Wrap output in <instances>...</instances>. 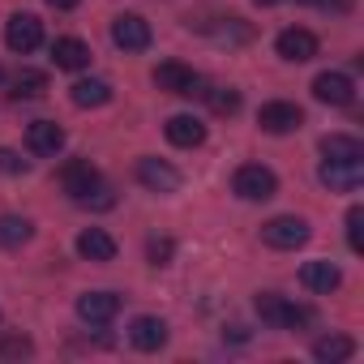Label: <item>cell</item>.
Here are the masks:
<instances>
[{
	"mask_svg": "<svg viewBox=\"0 0 364 364\" xmlns=\"http://www.w3.org/2000/svg\"><path fill=\"white\" fill-rule=\"evenodd\" d=\"M60 185H65V193H69L77 206H99V210H107V206L116 202L112 189L103 185L99 167H95L90 159H69V163L60 167Z\"/></svg>",
	"mask_w": 364,
	"mask_h": 364,
	"instance_id": "6da1fadb",
	"label": "cell"
},
{
	"mask_svg": "<svg viewBox=\"0 0 364 364\" xmlns=\"http://www.w3.org/2000/svg\"><path fill=\"white\" fill-rule=\"evenodd\" d=\"M257 317L274 330H304L313 321V309H304V304H296L279 291H262L257 296Z\"/></svg>",
	"mask_w": 364,
	"mask_h": 364,
	"instance_id": "7a4b0ae2",
	"label": "cell"
},
{
	"mask_svg": "<svg viewBox=\"0 0 364 364\" xmlns=\"http://www.w3.org/2000/svg\"><path fill=\"white\" fill-rule=\"evenodd\" d=\"M154 86L167 95H180V99H206V77L193 73L189 65H180V60H163L154 69Z\"/></svg>",
	"mask_w": 364,
	"mask_h": 364,
	"instance_id": "3957f363",
	"label": "cell"
},
{
	"mask_svg": "<svg viewBox=\"0 0 364 364\" xmlns=\"http://www.w3.org/2000/svg\"><path fill=\"white\" fill-rule=\"evenodd\" d=\"M232 189H236V198H245V202H270V198L279 193V176H274L266 163H245V167H236V176H232Z\"/></svg>",
	"mask_w": 364,
	"mask_h": 364,
	"instance_id": "277c9868",
	"label": "cell"
},
{
	"mask_svg": "<svg viewBox=\"0 0 364 364\" xmlns=\"http://www.w3.org/2000/svg\"><path fill=\"white\" fill-rule=\"evenodd\" d=\"M309 223L304 219H296V215H279V219H270V223H262V240L270 245V249H279V253H291V249H300V245H309Z\"/></svg>",
	"mask_w": 364,
	"mask_h": 364,
	"instance_id": "5b68a950",
	"label": "cell"
},
{
	"mask_svg": "<svg viewBox=\"0 0 364 364\" xmlns=\"http://www.w3.org/2000/svg\"><path fill=\"white\" fill-rule=\"evenodd\" d=\"M112 43L120 52H146L150 48V22L141 14H120L112 22Z\"/></svg>",
	"mask_w": 364,
	"mask_h": 364,
	"instance_id": "8992f818",
	"label": "cell"
},
{
	"mask_svg": "<svg viewBox=\"0 0 364 364\" xmlns=\"http://www.w3.org/2000/svg\"><path fill=\"white\" fill-rule=\"evenodd\" d=\"M5 43L18 52V56H31L39 43H43V22L35 14H14L9 26H5Z\"/></svg>",
	"mask_w": 364,
	"mask_h": 364,
	"instance_id": "52a82bcc",
	"label": "cell"
},
{
	"mask_svg": "<svg viewBox=\"0 0 364 364\" xmlns=\"http://www.w3.org/2000/svg\"><path fill=\"white\" fill-rule=\"evenodd\" d=\"M257 124H262V133H274V137H283V133H296V129L304 124V112H300L296 103H283V99H274V103H262V112H257Z\"/></svg>",
	"mask_w": 364,
	"mask_h": 364,
	"instance_id": "ba28073f",
	"label": "cell"
},
{
	"mask_svg": "<svg viewBox=\"0 0 364 364\" xmlns=\"http://www.w3.org/2000/svg\"><path fill=\"white\" fill-rule=\"evenodd\" d=\"M116 313H120V296L116 291H86V296H77V317L86 326H107V321H116Z\"/></svg>",
	"mask_w": 364,
	"mask_h": 364,
	"instance_id": "9c48e42d",
	"label": "cell"
},
{
	"mask_svg": "<svg viewBox=\"0 0 364 364\" xmlns=\"http://www.w3.org/2000/svg\"><path fill=\"white\" fill-rule=\"evenodd\" d=\"M137 180L150 189V193H176L180 189V171L171 167V163H163V159H137Z\"/></svg>",
	"mask_w": 364,
	"mask_h": 364,
	"instance_id": "30bf717a",
	"label": "cell"
},
{
	"mask_svg": "<svg viewBox=\"0 0 364 364\" xmlns=\"http://www.w3.org/2000/svg\"><path fill=\"white\" fill-rule=\"evenodd\" d=\"M317 176H321V185L330 193H355L360 180H364V163H334V159H326L317 167Z\"/></svg>",
	"mask_w": 364,
	"mask_h": 364,
	"instance_id": "8fae6325",
	"label": "cell"
},
{
	"mask_svg": "<svg viewBox=\"0 0 364 364\" xmlns=\"http://www.w3.org/2000/svg\"><path fill=\"white\" fill-rule=\"evenodd\" d=\"M274 48H279V56H283V60L304 65V60H313V56H317V35H313V31H304V26H287V31L274 39Z\"/></svg>",
	"mask_w": 364,
	"mask_h": 364,
	"instance_id": "7c38bea8",
	"label": "cell"
},
{
	"mask_svg": "<svg viewBox=\"0 0 364 364\" xmlns=\"http://www.w3.org/2000/svg\"><path fill=\"white\" fill-rule=\"evenodd\" d=\"M313 99L330 103V107H347L355 99V82L347 73H317L313 77Z\"/></svg>",
	"mask_w": 364,
	"mask_h": 364,
	"instance_id": "4fadbf2b",
	"label": "cell"
},
{
	"mask_svg": "<svg viewBox=\"0 0 364 364\" xmlns=\"http://www.w3.org/2000/svg\"><path fill=\"white\" fill-rule=\"evenodd\" d=\"M26 146H31V154L52 159V154L65 150V129H60L56 120H35V124L26 129Z\"/></svg>",
	"mask_w": 364,
	"mask_h": 364,
	"instance_id": "5bb4252c",
	"label": "cell"
},
{
	"mask_svg": "<svg viewBox=\"0 0 364 364\" xmlns=\"http://www.w3.org/2000/svg\"><path fill=\"white\" fill-rule=\"evenodd\" d=\"M300 283H304L309 291H317V296H330V291L343 283V270H338L334 262L317 257V262H304V266H300Z\"/></svg>",
	"mask_w": 364,
	"mask_h": 364,
	"instance_id": "9a60e30c",
	"label": "cell"
},
{
	"mask_svg": "<svg viewBox=\"0 0 364 364\" xmlns=\"http://www.w3.org/2000/svg\"><path fill=\"white\" fill-rule=\"evenodd\" d=\"M163 133H167V141L180 146V150H193V146L206 141V124H202L198 116H171V120L163 124Z\"/></svg>",
	"mask_w": 364,
	"mask_h": 364,
	"instance_id": "2e32d148",
	"label": "cell"
},
{
	"mask_svg": "<svg viewBox=\"0 0 364 364\" xmlns=\"http://www.w3.org/2000/svg\"><path fill=\"white\" fill-rule=\"evenodd\" d=\"M129 343H133L137 351H159V347L167 343V321H163V317H137V321L129 326Z\"/></svg>",
	"mask_w": 364,
	"mask_h": 364,
	"instance_id": "e0dca14e",
	"label": "cell"
},
{
	"mask_svg": "<svg viewBox=\"0 0 364 364\" xmlns=\"http://www.w3.org/2000/svg\"><path fill=\"white\" fill-rule=\"evenodd\" d=\"M52 60H56V69H86L90 65V48L82 43V39H73V35H65V39H56L52 43Z\"/></svg>",
	"mask_w": 364,
	"mask_h": 364,
	"instance_id": "ac0fdd59",
	"label": "cell"
},
{
	"mask_svg": "<svg viewBox=\"0 0 364 364\" xmlns=\"http://www.w3.org/2000/svg\"><path fill=\"white\" fill-rule=\"evenodd\" d=\"M77 253H82L86 262H112V257H116V240H112L103 228H86V232L77 236Z\"/></svg>",
	"mask_w": 364,
	"mask_h": 364,
	"instance_id": "d6986e66",
	"label": "cell"
},
{
	"mask_svg": "<svg viewBox=\"0 0 364 364\" xmlns=\"http://www.w3.org/2000/svg\"><path fill=\"white\" fill-rule=\"evenodd\" d=\"M321 154L334 159V163H364V146H360L351 133H330V137H321Z\"/></svg>",
	"mask_w": 364,
	"mask_h": 364,
	"instance_id": "ffe728a7",
	"label": "cell"
},
{
	"mask_svg": "<svg viewBox=\"0 0 364 364\" xmlns=\"http://www.w3.org/2000/svg\"><path fill=\"white\" fill-rule=\"evenodd\" d=\"M313 355H317L321 364H343V360L355 355V343H351L347 334H321V338L313 343Z\"/></svg>",
	"mask_w": 364,
	"mask_h": 364,
	"instance_id": "44dd1931",
	"label": "cell"
},
{
	"mask_svg": "<svg viewBox=\"0 0 364 364\" xmlns=\"http://www.w3.org/2000/svg\"><path fill=\"white\" fill-rule=\"evenodd\" d=\"M69 99H73L77 107H103V103H112V86L99 82V77H82V82H73Z\"/></svg>",
	"mask_w": 364,
	"mask_h": 364,
	"instance_id": "7402d4cb",
	"label": "cell"
},
{
	"mask_svg": "<svg viewBox=\"0 0 364 364\" xmlns=\"http://www.w3.org/2000/svg\"><path fill=\"white\" fill-rule=\"evenodd\" d=\"M31 236H35L31 219H18V215H0V249H22Z\"/></svg>",
	"mask_w": 364,
	"mask_h": 364,
	"instance_id": "603a6c76",
	"label": "cell"
},
{
	"mask_svg": "<svg viewBox=\"0 0 364 364\" xmlns=\"http://www.w3.org/2000/svg\"><path fill=\"white\" fill-rule=\"evenodd\" d=\"M14 99H39L43 90H48V73H39V69H22L18 77H14Z\"/></svg>",
	"mask_w": 364,
	"mask_h": 364,
	"instance_id": "cb8c5ba5",
	"label": "cell"
},
{
	"mask_svg": "<svg viewBox=\"0 0 364 364\" xmlns=\"http://www.w3.org/2000/svg\"><path fill=\"white\" fill-rule=\"evenodd\" d=\"M206 99H210L215 116H236L240 112V90H232V86H215V90H206Z\"/></svg>",
	"mask_w": 364,
	"mask_h": 364,
	"instance_id": "d4e9b609",
	"label": "cell"
},
{
	"mask_svg": "<svg viewBox=\"0 0 364 364\" xmlns=\"http://www.w3.org/2000/svg\"><path fill=\"white\" fill-rule=\"evenodd\" d=\"M31 351H35V343L26 334H0V360H22Z\"/></svg>",
	"mask_w": 364,
	"mask_h": 364,
	"instance_id": "484cf974",
	"label": "cell"
},
{
	"mask_svg": "<svg viewBox=\"0 0 364 364\" xmlns=\"http://www.w3.org/2000/svg\"><path fill=\"white\" fill-rule=\"evenodd\" d=\"M347 245H351V253L364 249V210H360V206L347 210Z\"/></svg>",
	"mask_w": 364,
	"mask_h": 364,
	"instance_id": "4316f807",
	"label": "cell"
},
{
	"mask_svg": "<svg viewBox=\"0 0 364 364\" xmlns=\"http://www.w3.org/2000/svg\"><path fill=\"white\" fill-rule=\"evenodd\" d=\"M171 253H176V240H171V236H154V240L146 245L150 266H167V262H171Z\"/></svg>",
	"mask_w": 364,
	"mask_h": 364,
	"instance_id": "83f0119b",
	"label": "cell"
},
{
	"mask_svg": "<svg viewBox=\"0 0 364 364\" xmlns=\"http://www.w3.org/2000/svg\"><path fill=\"white\" fill-rule=\"evenodd\" d=\"M31 163L18 154V150H9V146H0V171H5V176H22Z\"/></svg>",
	"mask_w": 364,
	"mask_h": 364,
	"instance_id": "f1b7e54d",
	"label": "cell"
},
{
	"mask_svg": "<svg viewBox=\"0 0 364 364\" xmlns=\"http://www.w3.org/2000/svg\"><path fill=\"white\" fill-rule=\"evenodd\" d=\"M317 5H321V9H330V14H347L355 0H317Z\"/></svg>",
	"mask_w": 364,
	"mask_h": 364,
	"instance_id": "f546056e",
	"label": "cell"
},
{
	"mask_svg": "<svg viewBox=\"0 0 364 364\" xmlns=\"http://www.w3.org/2000/svg\"><path fill=\"white\" fill-rule=\"evenodd\" d=\"M223 338H236V343H245V338H249V330H245V326H232V330H223Z\"/></svg>",
	"mask_w": 364,
	"mask_h": 364,
	"instance_id": "4dcf8cb0",
	"label": "cell"
},
{
	"mask_svg": "<svg viewBox=\"0 0 364 364\" xmlns=\"http://www.w3.org/2000/svg\"><path fill=\"white\" fill-rule=\"evenodd\" d=\"M48 5H52V9H77L82 0H48Z\"/></svg>",
	"mask_w": 364,
	"mask_h": 364,
	"instance_id": "1f68e13d",
	"label": "cell"
},
{
	"mask_svg": "<svg viewBox=\"0 0 364 364\" xmlns=\"http://www.w3.org/2000/svg\"><path fill=\"white\" fill-rule=\"evenodd\" d=\"M257 5H279V0H257Z\"/></svg>",
	"mask_w": 364,
	"mask_h": 364,
	"instance_id": "d6a6232c",
	"label": "cell"
},
{
	"mask_svg": "<svg viewBox=\"0 0 364 364\" xmlns=\"http://www.w3.org/2000/svg\"><path fill=\"white\" fill-rule=\"evenodd\" d=\"M300 5H317V0H300Z\"/></svg>",
	"mask_w": 364,
	"mask_h": 364,
	"instance_id": "836d02e7",
	"label": "cell"
},
{
	"mask_svg": "<svg viewBox=\"0 0 364 364\" xmlns=\"http://www.w3.org/2000/svg\"><path fill=\"white\" fill-rule=\"evenodd\" d=\"M0 86H5V69H0Z\"/></svg>",
	"mask_w": 364,
	"mask_h": 364,
	"instance_id": "e575fe53",
	"label": "cell"
}]
</instances>
